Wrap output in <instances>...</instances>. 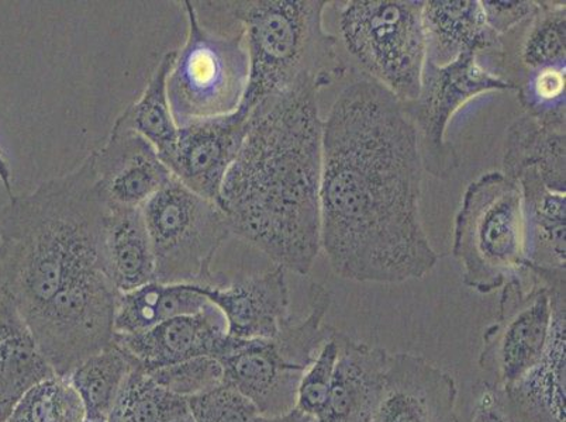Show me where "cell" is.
I'll use <instances>...</instances> for the list:
<instances>
[{"label":"cell","mask_w":566,"mask_h":422,"mask_svg":"<svg viewBox=\"0 0 566 422\" xmlns=\"http://www.w3.org/2000/svg\"><path fill=\"white\" fill-rule=\"evenodd\" d=\"M423 161L403 103L373 80L323 120L322 249L355 282L421 279L439 262L420 219Z\"/></svg>","instance_id":"1"},{"label":"cell","mask_w":566,"mask_h":422,"mask_svg":"<svg viewBox=\"0 0 566 422\" xmlns=\"http://www.w3.org/2000/svg\"><path fill=\"white\" fill-rule=\"evenodd\" d=\"M322 89L305 82L252 112L219 200L231 235L300 275L322 250Z\"/></svg>","instance_id":"2"},{"label":"cell","mask_w":566,"mask_h":422,"mask_svg":"<svg viewBox=\"0 0 566 422\" xmlns=\"http://www.w3.org/2000/svg\"><path fill=\"white\" fill-rule=\"evenodd\" d=\"M105 213L90 156L0 209V293L23 323L86 272L103 270Z\"/></svg>","instance_id":"3"},{"label":"cell","mask_w":566,"mask_h":422,"mask_svg":"<svg viewBox=\"0 0 566 422\" xmlns=\"http://www.w3.org/2000/svg\"><path fill=\"white\" fill-rule=\"evenodd\" d=\"M224 9L243 29L250 78L240 112H252L305 82L322 87L347 72L323 25L327 0H234Z\"/></svg>","instance_id":"4"},{"label":"cell","mask_w":566,"mask_h":422,"mask_svg":"<svg viewBox=\"0 0 566 422\" xmlns=\"http://www.w3.org/2000/svg\"><path fill=\"white\" fill-rule=\"evenodd\" d=\"M452 254L464 270V285L482 295L526 274V224L516 180L493 171L468 184L455 215Z\"/></svg>","instance_id":"5"},{"label":"cell","mask_w":566,"mask_h":422,"mask_svg":"<svg viewBox=\"0 0 566 422\" xmlns=\"http://www.w3.org/2000/svg\"><path fill=\"white\" fill-rule=\"evenodd\" d=\"M332 297L322 285L312 283L305 320L286 324L272 339L228 338L218 358L224 383L243 394L260 415L290 413L296 405L297 388L334 328L323 326Z\"/></svg>","instance_id":"6"},{"label":"cell","mask_w":566,"mask_h":422,"mask_svg":"<svg viewBox=\"0 0 566 422\" xmlns=\"http://www.w3.org/2000/svg\"><path fill=\"white\" fill-rule=\"evenodd\" d=\"M423 0H352L339 10L344 48L401 103L419 95L427 60Z\"/></svg>","instance_id":"7"},{"label":"cell","mask_w":566,"mask_h":422,"mask_svg":"<svg viewBox=\"0 0 566 422\" xmlns=\"http://www.w3.org/2000/svg\"><path fill=\"white\" fill-rule=\"evenodd\" d=\"M142 209L156 261V282L216 286L224 279L212 271L216 252L231 235L218 203L172 177Z\"/></svg>","instance_id":"8"},{"label":"cell","mask_w":566,"mask_h":422,"mask_svg":"<svg viewBox=\"0 0 566 422\" xmlns=\"http://www.w3.org/2000/svg\"><path fill=\"white\" fill-rule=\"evenodd\" d=\"M188 34L175 51L167 80L169 106L178 127L231 115L239 109L250 78L243 29L220 35L200 22L195 4L184 2Z\"/></svg>","instance_id":"9"},{"label":"cell","mask_w":566,"mask_h":422,"mask_svg":"<svg viewBox=\"0 0 566 422\" xmlns=\"http://www.w3.org/2000/svg\"><path fill=\"white\" fill-rule=\"evenodd\" d=\"M118 296L105 271L97 267L64 287L24 321L56 376L66 378L86 359L109 347L116 334Z\"/></svg>","instance_id":"10"},{"label":"cell","mask_w":566,"mask_h":422,"mask_svg":"<svg viewBox=\"0 0 566 422\" xmlns=\"http://www.w3.org/2000/svg\"><path fill=\"white\" fill-rule=\"evenodd\" d=\"M516 86L493 74L478 55L460 56L454 63L439 66L426 60L419 95L403 103L419 138L423 168L433 177L449 178L460 165V156L447 141L452 117L478 96Z\"/></svg>","instance_id":"11"},{"label":"cell","mask_w":566,"mask_h":422,"mask_svg":"<svg viewBox=\"0 0 566 422\" xmlns=\"http://www.w3.org/2000/svg\"><path fill=\"white\" fill-rule=\"evenodd\" d=\"M532 285L522 276L502 287L496 320L483 333L480 368L483 382L503 389L518 382L543 358L553 321L551 287L528 274Z\"/></svg>","instance_id":"12"},{"label":"cell","mask_w":566,"mask_h":422,"mask_svg":"<svg viewBox=\"0 0 566 422\" xmlns=\"http://www.w3.org/2000/svg\"><path fill=\"white\" fill-rule=\"evenodd\" d=\"M250 125L251 118L239 109L190 122L179 127L177 140L159 158L184 187L219 204L226 175L239 156Z\"/></svg>","instance_id":"13"},{"label":"cell","mask_w":566,"mask_h":422,"mask_svg":"<svg viewBox=\"0 0 566 422\" xmlns=\"http://www.w3.org/2000/svg\"><path fill=\"white\" fill-rule=\"evenodd\" d=\"M553 321L543 358L518 382L492 389L506 422H565V277L549 281Z\"/></svg>","instance_id":"14"},{"label":"cell","mask_w":566,"mask_h":422,"mask_svg":"<svg viewBox=\"0 0 566 422\" xmlns=\"http://www.w3.org/2000/svg\"><path fill=\"white\" fill-rule=\"evenodd\" d=\"M90 157L107 208L140 209L172 179L157 148L120 117Z\"/></svg>","instance_id":"15"},{"label":"cell","mask_w":566,"mask_h":422,"mask_svg":"<svg viewBox=\"0 0 566 422\" xmlns=\"http://www.w3.org/2000/svg\"><path fill=\"white\" fill-rule=\"evenodd\" d=\"M454 378L415 354L389 355L374 422H460Z\"/></svg>","instance_id":"16"},{"label":"cell","mask_w":566,"mask_h":422,"mask_svg":"<svg viewBox=\"0 0 566 422\" xmlns=\"http://www.w3.org/2000/svg\"><path fill=\"white\" fill-rule=\"evenodd\" d=\"M228 321L237 339H272L292 321L285 270L275 266L264 274L237 276L216 286H197Z\"/></svg>","instance_id":"17"},{"label":"cell","mask_w":566,"mask_h":422,"mask_svg":"<svg viewBox=\"0 0 566 422\" xmlns=\"http://www.w3.org/2000/svg\"><path fill=\"white\" fill-rule=\"evenodd\" d=\"M224 314L210 303L205 310L164 321L137 336L115 334V344L132 358L136 368L150 373L193 358L218 359L228 342Z\"/></svg>","instance_id":"18"},{"label":"cell","mask_w":566,"mask_h":422,"mask_svg":"<svg viewBox=\"0 0 566 422\" xmlns=\"http://www.w3.org/2000/svg\"><path fill=\"white\" fill-rule=\"evenodd\" d=\"M338 359L323 413L312 422H374L389 354L337 333Z\"/></svg>","instance_id":"19"},{"label":"cell","mask_w":566,"mask_h":422,"mask_svg":"<svg viewBox=\"0 0 566 422\" xmlns=\"http://www.w3.org/2000/svg\"><path fill=\"white\" fill-rule=\"evenodd\" d=\"M427 61L439 66L460 56L501 53L503 38L486 22L481 0H429L423 8Z\"/></svg>","instance_id":"20"},{"label":"cell","mask_w":566,"mask_h":422,"mask_svg":"<svg viewBox=\"0 0 566 422\" xmlns=\"http://www.w3.org/2000/svg\"><path fill=\"white\" fill-rule=\"evenodd\" d=\"M101 249L103 270L118 293L156 281V261L142 208L106 205Z\"/></svg>","instance_id":"21"},{"label":"cell","mask_w":566,"mask_h":422,"mask_svg":"<svg viewBox=\"0 0 566 422\" xmlns=\"http://www.w3.org/2000/svg\"><path fill=\"white\" fill-rule=\"evenodd\" d=\"M514 180L523 196L528 266L565 271L566 193L549 189L533 169Z\"/></svg>","instance_id":"22"},{"label":"cell","mask_w":566,"mask_h":422,"mask_svg":"<svg viewBox=\"0 0 566 422\" xmlns=\"http://www.w3.org/2000/svg\"><path fill=\"white\" fill-rule=\"evenodd\" d=\"M565 127L543 125L524 115L507 128L503 173L513 180L533 169L549 189L566 193Z\"/></svg>","instance_id":"23"},{"label":"cell","mask_w":566,"mask_h":422,"mask_svg":"<svg viewBox=\"0 0 566 422\" xmlns=\"http://www.w3.org/2000/svg\"><path fill=\"white\" fill-rule=\"evenodd\" d=\"M208 298L193 285H164L150 282L127 293L117 300L115 333L137 336L175 317L190 316L205 310Z\"/></svg>","instance_id":"24"},{"label":"cell","mask_w":566,"mask_h":422,"mask_svg":"<svg viewBox=\"0 0 566 422\" xmlns=\"http://www.w3.org/2000/svg\"><path fill=\"white\" fill-rule=\"evenodd\" d=\"M53 376L29 329L14 328L0 341V422H9L24 394Z\"/></svg>","instance_id":"25"},{"label":"cell","mask_w":566,"mask_h":422,"mask_svg":"<svg viewBox=\"0 0 566 422\" xmlns=\"http://www.w3.org/2000/svg\"><path fill=\"white\" fill-rule=\"evenodd\" d=\"M134 367L132 358L113 341L66 376L84 403L86 420H107L118 391Z\"/></svg>","instance_id":"26"},{"label":"cell","mask_w":566,"mask_h":422,"mask_svg":"<svg viewBox=\"0 0 566 422\" xmlns=\"http://www.w3.org/2000/svg\"><path fill=\"white\" fill-rule=\"evenodd\" d=\"M175 51L167 53L154 70L138 101L128 106L120 117L134 131L157 148L159 156L166 154L177 140L179 127L169 106L167 80L174 63Z\"/></svg>","instance_id":"27"},{"label":"cell","mask_w":566,"mask_h":422,"mask_svg":"<svg viewBox=\"0 0 566 422\" xmlns=\"http://www.w3.org/2000/svg\"><path fill=\"white\" fill-rule=\"evenodd\" d=\"M188 414L187 399L171 393L143 369L134 367L106 422H174Z\"/></svg>","instance_id":"28"},{"label":"cell","mask_w":566,"mask_h":422,"mask_svg":"<svg viewBox=\"0 0 566 422\" xmlns=\"http://www.w3.org/2000/svg\"><path fill=\"white\" fill-rule=\"evenodd\" d=\"M518 48L520 74L566 66L565 2H538Z\"/></svg>","instance_id":"29"},{"label":"cell","mask_w":566,"mask_h":422,"mask_svg":"<svg viewBox=\"0 0 566 422\" xmlns=\"http://www.w3.org/2000/svg\"><path fill=\"white\" fill-rule=\"evenodd\" d=\"M84 403L66 378L53 376L20 400L9 422H85Z\"/></svg>","instance_id":"30"},{"label":"cell","mask_w":566,"mask_h":422,"mask_svg":"<svg viewBox=\"0 0 566 422\" xmlns=\"http://www.w3.org/2000/svg\"><path fill=\"white\" fill-rule=\"evenodd\" d=\"M566 66L526 72L517 82L520 105L543 125L565 127Z\"/></svg>","instance_id":"31"},{"label":"cell","mask_w":566,"mask_h":422,"mask_svg":"<svg viewBox=\"0 0 566 422\" xmlns=\"http://www.w3.org/2000/svg\"><path fill=\"white\" fill-rule=\"evenodd\" d=\"M158 384L189 399L224 383V370L218 359L202 357L185 360L148 373Z\"/></svg>","instance_id":"32"},{"label":"cell","mask_w":566,"mask_h":422,"mask_svg":"<svg viewBox=\"0 0 566 422\" xmlns=\"http://www.w3.org/2000/svg\"><path fill=\"white\" fill-rule=\"evenodd\" d=\"M337 333V329H334L333 336L324 342L297 388L295 409L312 420H316L323 413L331 394L339 352Z\"/></svg>","instance_id":"33"},{"label":"cell","mask_w":566,"mask_h":422,"mask_svg":"<svg viewBox=\"0 0 566 422\" xmlns=\"http://www.w3.org/2000/svg\"><path fill=\"white\" fill-rule=\"evenodd\" d=\"M187 401L195 422H254L260 415L249 399L226 383Z\"/></svg>","instance_id":"34"},{"label":"cell","mask_w":566,"mask_h":422,"mask_svg":"<svg viewBox=\"0 0 566 422\" xmlns=\"http://www.w3.org/2000/svg\"><path fill=\"white\" fill-rule=\"evenodd\" d=\"M489 28L503 38L516 30L518 25L527 23L537 13L538 2L520 0V2H496V0H481Z\"/></svg>","instance_id":"35"},{"label":"cell","mask_w":566,"mask_h":422,"mask_svg":"<svg viewBox=\"0 0 566 422\" xmlns=\"http://www.w3.org/2000/svg\"><path fill=\"white\" fill-rule=\"evenodd\" d=\"M460 422H506L492 389L485 382L478 383L473 389L472 404L465 419Z\"/></svg>","instance_id":"36"},{"label":"cell","mask_w":566,"mask_h":422,"mask_svg":"<svg viewBox=\"0 0 566 422\" xmlns=\"http://www.w3.org/2000/svg\"><path fill=\"white\" fill-rule=\"evenodd\" d=\"M311 416L302 414L301 411L293 409L290 413L276 416L259 415L254 422H312Z\"/></svg>","instance_id":"37"},{"label":"cell","mask_w":566,"mask_h":422,"mask_svg":"<svg viewBox=\"0 0 566 422\" xmlns=\"http://www.w3.org/2000/svg\"><path fill=\"white\" fill-rule=\"evenodd\" d=\"M0 182L3 183V188L7 189V192L10 194V198H12L13 173L12 169H10L8 158L7 156H4V152L2 151V148H0Z\"/></svg>","instance_id":"38"},{"label":"cell","mask_w":566,"mask_h":422,"mask_svg":"<svg viewBox=\"0 0 566 422\" xmlns=\"http://www.w3.org/2000/svg\"><path fill=\"white\" fill-rule=\"evenodd\" d=\"M20 326H24L22 318H17V320L0 326V341H2L4 337H8L9 334L12 333L14 328H18Z\"/></svg>","instance_id":"39"},{"label":"cell","mask_w":566,"mask_h":422,"mask_svg":"<svg viewBox=\"0 0 566 422\" xmlns=\"http://www.w3.org/2000/svg\"><path fill=\"white\" fill-rule=\"evenodd\" d=\"M174 422H195V421H193L192 416H190L188 414V415L182 416V419H179V420L174 421Z\"/></svg>","instance_id":"40"},{"label":"cell","mask_w":566,"mask_h":422,"mask_svg":"<svg viewBox=\"0 0 566 422\" xmlns=\"http://www.w3.org/2000/svg\"><path fill=\"white\" fill-rule=\"evenodd\" d=\"M85 422H106V421H90V420H86Z\"/></svg>","instance_id":"41"}]
</instances>
